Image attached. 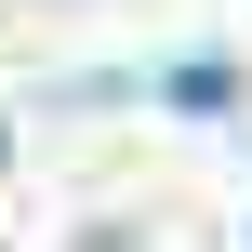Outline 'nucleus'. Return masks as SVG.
Here are the masks:
<instances>
[{"label":"nucleus","mask_w":252,"mask_h":252,"mask_svg":"<svg viewBox=\"0 0 252 252\" xmlns=\"http://www.w3.org/2000/svg\"><path fill=\"white\" fill-rule=\"evenodd\" d=\"M159 93H173V106H226V93H239V66H226V53H173V66H159Z\"/></svg>","instance_id":"obj_1"}]
</instances>
